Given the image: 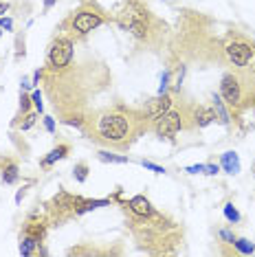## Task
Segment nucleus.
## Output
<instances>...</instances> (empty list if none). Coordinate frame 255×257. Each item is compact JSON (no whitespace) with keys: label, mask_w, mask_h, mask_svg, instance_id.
Returning a JSON list of instances; mask_svg holds the SVG:
<instances>
[{"label":"nucleus","mask_w":255,"mask_h":257,"mask_svg":"<svg viewBox=\"0 0 255 257\" xmlns=\"http://www.w3.org/2000/svg\"><path fill=\"white\" fill-rule=\"evenodd\" d=\"M119 20V27L123 31L132 33L137 40H146L148 38V31H150V14L148 9L143 7L141 3L137 0H128L125 7L121 9V14L117 16Z\"/></svg>","instance_id":"1"},{"label":"nucleus","mask_w":255,"mask_h":257,"mask_svg":"<svg viewBox=\"0 0 255 257\" xmlns=\"http://www.w3.org/2000/svg\"><path fill=\"white\" fill-rule=\"evenodd\" d=\"M97 132L101 134L103 141L121 143V141H125V137L130 134V121L119 112H108V114L99 116V121H97Z\"/></svg>","instance_id":"2"},{"label":"nucleus","mask_w":255,"mask_h":257,"mask_svg":"<svg viewBox=\"0 0 255 257\" xmlns=\"http://www.w3.org/2000/svg\"><path fill=\"white\" fill-rule=\"evenodd\" d=\"M73 60V42L68 38H57L49 49V66L53 71H64Z\"/></svg>","instance_id":"3"},{"label":"nucleus","mask_w":255,"mask_h":257,"mask_svg":"<svg viewBox=\"0 0 255 257\" xmlns=\"http://www.w3.org/2000/svg\"><path fill=\"white\" fill-rule=\"evenodd\" d=\"M154 130L161 139H172L176 132H181L183 127V116L181 112H174V110H167V112L161 116V119L154 121Z\"/></svg>","instance_id":"4"},{"label":"nucleus","mask_w":255,"mask_h":257,"mask_svg":"<svg viewBox=\"0 0 255 257\" xmlns=\"http://www.w3.org/2000/svg\"><path fill=\"white\" fill-rule=\"evenodd\" d=\"M101 22H103V18L97 14V11L82 9V11H77V16L73 18V31L79 33V36H86V33L95 31Z\"/></svg>","instance_id":"5"},{"label":"nucleus","mask_w":255,"mask_h":257,"mask_svg":"<svg viewBox=\"0 0 255 257\" xmlns=\"http://www.w3.org/2000/svg\"><path fill=\"white\" fill-rule=\"evenodd\" d=\"M220 97L224 99V103H229V106H237L240 103V81L233 75H224L222 81H220Z\"/></svg>","instance_id":"6"},{"label":"nucleus","mask_w":255,"mask_h":257,"mask_svg":"<svg viewBox=\"0 0 255 257\" xmlns=\"http://www.w3.org/2000/svg\"><path fill=\"white\" fill-rule=\"evenodd\" d=\"M227 57H229V62L233 64V66L244 68L246 64L251 62V57H253V49L248 44H244V42H231L227 46Z\"/></svg>","instance_id":"7"},{"label":"nucleus","mask_w":255,"mask_h":257,"mask_svg":"<svg viewBox=\"0 0 255 257\" xmlns=\"http://www.w3.org/2000/svg\"><path fill=\"white\" fill-rule=\"evenodd\" d=\"M167 110H172V97L163 92V95H156L154 99H150L148 106H146V116L150 121H156L161 119Z\"/></svg>","instance_id":"8"},{"label":"nucleus","mask_w":255,"mask_h":257,"mask_svg":"<svg viewBox=\"0 0 255 257\" xmlns=\"http://www.w3.org/2000/svg\"><path fill=\"white\" fill-rule=\"evenodd\" d=\"M128 207H130V211L139 215V218H150V215L154 213L152 204H150V200L146 196H135L130 198V202H128Z\"/></svg>","instance_id":"9"},{"label":"nucleus","mask_w":255,"mask_h":257,"mask_svg":"<svg viewBox=\"0 0 255 257\" xmlns=\"http://www.w3.org/2000/svg\"><path fill=\"white\" fill-rule=\"evenodd\" d=\"M0 178H3V183H5V185H14V183H18L20 172H18V165H16V161L7 159V161L3 163V174H0Z\"/></svg>","instance_id":"10"},{"label":"nucleus","mask_w":255,"mask_h":257,"mask_svg":"<svg viewBox=\"0 0 255 257\" xmlns=\"http://www.w3.org/2000/svg\"><path fill=\"white\" fill-rule=\"evenodd\" d=\"M211 101H213V112H216V119H218L222 125H229L231 116H229V112H227V108H224V99L220 97V95H216V92H213Z\"/></svg>","instance_id":"11"},{"label":"nucleus","mask_w":255,"mask_h":257,"mask_svg":"<svg viewBox=\"0 0 255 257\" xmlns=\"http://www.w3.org/2000/svg\"><path fill=\"white\" fill-rule=\"evenodd\" d=\"M68 152H71V148H68V145H57V148H53L49 152V156H46V159L42 161V167H51V165H55L57 161H62L64 156L68 154Z\"/></svg>","instance_id":"12"},{"label":"nucleus","mask_w":255,"mask_h":257,"mask_svg":"<svg viewBox=\"0 0 255 257\" xmlns=\"http://www.w3.org/2000/svg\"><path fill=\"white\" fill-rule=\"evenodd\" d=\"M194 119H196V125L198 127H207L216 121V112H213V108H198Z\"/></svg>","instance_id":"13"},{"label":"nucleus","mask_w":255,"mask_h":257,"mask_svg":"<svg viewBox=\"0 0 255 257\" xmlns=\"http://www.w3.org/2000/svg\"><path fill=\"white\" fill-rule=\"evenodd\" d=\"M222 167H224V172H229V174L240 172V159H237L235 152H227V154H222Z\"/></svg>","instance_id":"14"},{"label":"nucleus","mask_w":255,"mask_h":257,"mask_svg":"<svg viewBox=\"0 0 255 257\" xmlns=\"http://www.w3.org/2000/svg\"><path fill=\"white\" fill-rule=\"evenodd\" d=\"M38 244H40L38 237H33V235H29V233H25V237H22V242H20V253L22 255H33V253H36Z\"/></svg>","instance_id":"15"},{"label":"nucleus","mask_w":255,"mask_h":257,"mask_svg":"<svg viewBox=\"0 0 255 257\" xmlns=\"http://www.w3.org/2000/svg\"><path fill=\"white\" fill-rule=\"evenodd\" d=\"M99 159L101 161H106V163H128V156H117V154H112V152H106V150H101L99 152Z\"/></svg>","instance_id":"16"},{"label":"nucleus","mask_w":255,"mask_h":257,"mask_svg":"<svg viewBox=\"0 0 255 257\" xmlns=\"http://www.w3.org/2000/svg\"><path fill=\"white\" fill-rule=\"evenodd\" d=\"M233 246H235L237 250H240V253H244V255H251L253 250H255V246H253V244L248 242V239H244V237L235 239V242H233Z\"/></svg>","instance_id":"17"},{"label":"nucleus","mask_w":255,"mask_h":257,"mask_svg":"<svg viewBox=\"0 0 255 257\" xmlns=\"http://www.w3.org/2000/svg\"><path fill=\"white\" fill-rule=\"evenodd\" d=\"M75 180H77V183H84L86 178H88V165H86V163H79V165H75Z\"/></svg>","instance_id":"18"},{"label":"nucleus","mask_w":255,"mask_h":257,"mask_svg":"<svg viewBox=\"0 0 255 257\" xmlns=\"http://www.w3.org/2000/svg\"><path fill=\"white\" fill-rule=\"evenodd\" d=\"M36 121H38V114H36V112H27L25 121H22V123H20V130H22V132L31 130V127L36 125Z\"/></svg>","instance_id":"19"},{"label":"nucleus","mask_w":255,"mask_h":257,"mask_svg":"<svg viewBox=\"0 0 255 257\" xmlns=\"http://www.w3.org/2000/svg\"><path fill=\"white\" fill-rule=\"evenodd\" d=\"M224 215H227L229 222H240V211H237V209H235L231 202L227 204V207H224Z\"/></svg>","instance_id":"20"},{"label":"nucleus","mask_w":255,"mask_h":257,"mask_svg":"<svg viewBox=\"0 0 255 257\" xmlns=\"http://www.w3.org/2000/svg\"><path fill=\"white\" fill-rule=\"evenodd\" d=\"M31 101H33V106H36L38 112H42L44 106H42V95H40V90H33V95H31Z\"/></svg>","instance_id":"21"},{"label":"nucleus","mask_w":255,"mask_h":257,"mask_svg":"<svg viewBox=\"0 0 255 257\" xmlns=\"http://www.w3.org/2000/svg\"><path fill=\"white\" fill-rule=\"evenodd\" d=\"M141 165L150 169V172H154V174H165V169L163 167H159V165H154V163H150V161H141Z\"/></svg>","instance_id":"22"},{"label":"nucleus","mask_w":255,"mask_h":257,"mask_svg":"<svg viewBox=\"0 0 255 257\" xmlns=\"http://www.w3.org/2000/svg\"><path fill=\"white\" fill-rule=\"evenodd\" d=\"M167 84H170V71L163 73V77H161V86H159V95H163L167 90Z\"/></svg>","instance_id":"23"},{"label":"nucleus","mask_w":255,"mask_h":257,"mask_svg":"<svg viewBox=\"0 0 255 257\" xmlns=\"http://www.w3.org/2000/svg\"><path fill=\"white\" fill-rule=\"evenodd\" d=\"M183 77H185V66H178V73H176V84H174V88H176V90H181Z\"/></svg>","instance_id":"24"},{"label":"nucleus","mask_w":255,"mask_h":257,"mask_svg":"<svg viewBox=\"0 0 255 257\" xmlns=\"http://www.w3.org/2000/svg\"><path fill=\"white\" fill-rule=\"evenodd\" d=\"M29 106H31V97L22 92V97H20V108H22V112H27Z\"/></svg>","instance_id":"25"},{"label":"nucleus","mask_w":255,"mask_h":257,"mask_svg":"<svg viewBox=\"0 0 255 257\" xmlns=\"http://www.w3.org/2000/svg\"><path fill=\"white\" fill-rule=\"evenodd\" d=\"M220 237H222V239H227V242H229V244H233V242H235L233 233H231L229 229H222V231H220Z\"/></svg>","instance_id":"26"},{"label":"nucleus","mask_w":255,"mask_h":257,"mask_svg":"<svg viewBox=\"0 0 255 257\" xmlns=\"http://www.w3.org/2000/svg\"><path fill=\"white\" fill-rule=\"evenodd\" d=\"M185 172L187 174H205V165H189Z\"/></svg>","instance_id":"27"},{"label":"nucleus","mask_w":255,"mask_h":257,"mask_svg":"<svg viewBox=\"0 0 255 257\" xmlns=\"http://www.w3.org/2000/svg\"><path fill=\"white\" fill-rule=\"evenodd\" d=\"M0 29L11 31V29H14V22H11V18H0Z\"/></svg>","instance_id":"28"},{"label":"nucleus","mask_w":255,"mask_h":257,"mask_svg":"<svg viewBox=\"0 0 255 257\" xmlns=\"http://www.w3.org/2000/svg\"><path fill=\"white\" fill-rule=\"evenodd\" d=\"M44 127H46L49 132L55 130V123H53V119H51V116H46V119H44Z\"/></svg>","instance_id":"29"},{"label":"nucleus","mask_w":255,"mask_h":257,"mask_svg":"<svg viewBox=\"0 0 255 257\" xmlns=\"http://www.w3.org/2000/svg\"><path fill=\"white\" fill-rule=\"evenodd\" d=\"M220 167L218 165H205V174H218Z\"/></svg>","instance_id":"30"},{"label":"nucleus","mask_w":255,"mask_h":257,"mask_svg":"<svg viewBox=\"0 0 255 257\" xmlns=\"http://www.w3.org/2000/svg\"><path fill=\"white\" fill-rule=\"evenodd\" d=\"M9 11V5L7 3H0V16H5Z\"/></svg>","instance_id":"31"},{"label":"nucleus","mask_w":255,"mask_h":257,"mask_svg":"<svg viewBox=\"0 0 255 257\" xmlns=\"http://www.w3.org/2000/svg\"><path fill=\"white\" fill-rule=\"evenodd\" d=\"M31 81H29V79H22V90H29V88H31Z\"/></svg>","instance_id":"32"},{"label":"nucleus","mask_w":255,"mask_h":257,"mask_svg":"<svg viewBox=\"0 0 255 257\" xmlns=\"http://www.w3.org/2000/svg\"><path fill=\"white\" fill-rule=\"evenodd\" d=\"M53 5H55V0H46V3H44V9H51Z\"/></svg>","instance_id":"33"},{"label":"nucleus","mask_w":255,"mask_h":257,"mask_svg":"<svg viewBox=\"0 0 255 257\" xmlns=\"http://www.w3.org/2000/svg\"><path fill=\"white\" fill-rule=\"evenodd\" d=\"M38 81H40V71L33 73V84H38Z\"/></svg>","instance_id":"34"},{"label":"nucleus","mask_w":255,"mask_h":257,"mask_svg":"<svg viewBox=\"0 0 255 257\" xmlns=\"http://www.w3.org/2000/svg\"><path fill=\"white\" fill-rule=\"evenodd\" d=\"M0 36H3V31H0Z\"/></svg>","instance_id":"35"}]
</instances>
